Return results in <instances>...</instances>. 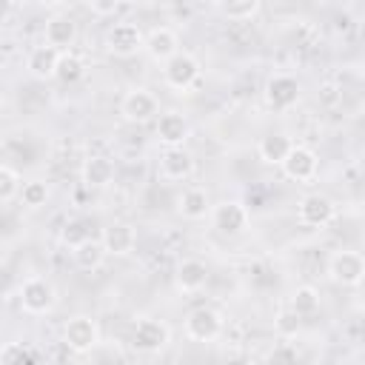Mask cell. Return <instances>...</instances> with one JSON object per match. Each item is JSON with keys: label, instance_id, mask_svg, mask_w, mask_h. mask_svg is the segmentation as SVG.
Wrapping results in <instances>:
<instances>
[{"label": "cell", "instance_id": "24", "mask_svg": "<svg viewBox=\"0 0 365 365\" xmlns=\"http://www.w3.org/2000/svg\"><path fill=\"white\" fill-rule=\"evenodd\" d=\"M214 6L228 20H251V17H257L262 0H214Z\"/></svg>", "mask_w": 365, "mask_h": 365}, {"label": "cell", "instance_id": "21", "mask_svg": "<svg viewBox=\"0 0 365 365\" xmlns=\"http://www.w3.org/2000/svg\"><path fill=\"white\" fill-rule=\"evenodd\" d=\"M80 177H83V182L88 188H106L114 180V163L108 157H103V154H91V157L83 160Z\"/></svg>", "mask_w": 365, "mask_h": 365}, {"label": "cell", "instance_id": "32", "mask_svg": "<svg viewBox=\"0 0 365 365\" xmlns=\"http://www.w3.org/2000/svg\"><path fill=\"white\" fill-rule=\"evenodd\" d=\"M277 331L285 334V336H294V334L299 331V317H297L294 311H282V314L277 317Z\"/></svg>", "mask_w": 365, "mask_h": 365}, {"label": "cell", "instance_id": "22", "mask_svg": "<svg viewBox=\"0 0 365 365\" xmlns=\"http://www.w3.org/2000/svg\"><path fill=\"white\" fill-rule=\"evenodd\" d=\"M71 259H74V265H77L80 271H97V268L103 265V259H106V248H103L100 240L86 237L83 242H77V245L71 248Z\"/></svg>", "mask_w": 365, "mask_h": 365}, {"label": "cell", "instance_id": "18", "mask_svg": "<svg viewBox=\"0 0 365 365\" xmlns=\"http://www.w3.org/2000/svg\"><path fill=\"white\" fill-rule=\"evenodd\" d=\"M177 214H180L182 220H205V217L211 214L208 191L200 188V185L185 188V191L177 197Z\"/></svg>", "mask_w": 365, "mask_h": 365}, {"label": "cell", "instance_id": "9", "mask_svg": "<svg viewBox=\"0 0 365 365\" xmlns=\"http://www.w3.org/2000/svg\"><path fill=\"white\" fill-rule=\"evenodd\" d=\"M262 97H265V106L271 111H288L299 100V80L291 77V74H282V71L279 74H271L265 80Z\"/></svg>", "mask_w": 365, "mask_h": 365}, {"label": "cell", "instance_id": "27", "mask_svg": "<svg viewBox=\"0 0 365 365\" xmlns=\"http://www.w3.org/2000/svg\"><path fill=\"white\" fill-rule=\"evenodd\" d=\"M83 74H86V66H83V60H80L77 54H71V51H60V60H57L54 77H57L60 83L71 86V83L83 80Z\"/></svg>", "mask_w": 365, "mask_h": 365}, {"label": "cell", "instance_id": "26", "mask_svg": "<svg viewBox=\"0 0 365 365\" xmlns=\"http://www.w3.org/2000/svg\"><path fill=\"white\" fill-rule=\"evenodd\" d=\"M291 311L297 317H314L319 311V291L314 285H299L291 294Z\"/></svg>", "mask_w": 365, "mask_h": 365}, {"label": "cell", "instance_id": "4", "mask_svg": "<svg viewBox=\"0 0 365 365\" xmlns=\"http://www.w3.org/2000/svg\"><path fill=\"white\" fill-rule=\"evenodd\" d=\"M171 342V328L154 317H140L131 331V345L140 354H160Z\"/></svg>", "mask_w": 365, "mask_h": 365}, {"label": "cell", "instance_id": "15", "mask_svg": "<svg viewBox=\"0 0 365 365\" xmlns=\"http://www.w3.org/2000/svg\"><path fill=\"white\" fill-rule=\"evenodd\" d=\"M106 254H114V257H128L137 245V231L134 225L128 222H111L103 228V237H100Z\"/></svg>", "mask_w": 365, "mask_h": 365}, {"label": "cell", "instance_id": "33", "mask_svg": "<svg viewBox=\"0 0 365 365\" xmlns=\"http://www.w3.org/2000/svg\"><path fill=\"white\" fill-rule=\"evenodd\" d=\"M319 100H322L325 106H336V103L342 100V88H339L336 83H325V86L319 88Z\"/></svg>", "mask_w": 365, "mask_h": 365}, {"label": "cell", "instance_id": "1", "mask_svg": "<svg viewBox=\"0 0 365 365\" xmlns=\"http://www.w3.org/2000/svg\"><path fill=\"white\" fill-rule=\"evenodd\" d=\"M202 74V66L194 54L188 51H177L168 60H163V83L174 91H188Z\"/></svg>", "mask_w": 365, "mask_h": 365}, {"label": "cell", "instance_id": "19", "mask_svg": "<svg viewBox=\"0 0 365 365\" xmlns=\"http://www.w3.org/2000/svg\"><path fill=\"white\" fill-rule=\"evenodd\" d=\"M46 46H54L57 51H68V46L77 40V23L66 14H54L51 20H46Z\"/></svg>", "mask_w": 365, "mask_h": 365}, {"label": "cell", "instance_id": "30", "mask_svg": "<svg viewBox=\"0 0 365 365\" xmlns=\"http://www.w3.org/2000/svg\"><path fill=\"white\" fill-rule=\"evenodd\" d=\"M86 3H88V9H91L97 17H111V14H117V11L123 9L125 0H86Z\"/></svg>", "mask_w": 365, "mask_h": 365}, {"label": "cell", "instance_id": "13", "mask_svg": "<svg viewBox=\"0 0 365 365\" xmlns=\"http://www.w3.org/2000/svg\"><path fill=\"white\" fill-rule=\"evenodd\" d=\"M191 174H194V157L185 145H171L160 154V177L163 180L180 182V180H188Z\"/></svg>", "mask_w": 365, "mask_h": 365}, {"label": "cell", "instance_id": "28", "mask_svg": "<svg viewBox=\"0 0 365 365\" xmlns=\"http://www.w3.org/2000/svg\"><path fill=\"white\" fill-rule=\"evenodd\" d=\"M20 194V174L9 165H0V205Z\"/></svg>", "mask_w": 365, "mask_h": 365}, {"label": "cell", "instance_id": "29", "mask_svg": "<svg viewBox=\"0 0 365 365\" xmlns=\"http://www.w3.org/2000/svg\"><path fill=\"white\" fill-rule=\"evenodd\" d=\"M34 359H40V354L34 348H26L23 342H9L0 351V362H34Z\"/></svg>", "mask_w": 365, "mask_h": 365}, {"label": "cell", "instance_id": "17", "mask_svg": "<svg viewBox=\"0 0 365 365\" xmlns=\"http://www.w3.org/2000/svg\"><path fill=\"white\" fill-rule=\"evenodd\" d=\"M174 282H177V288L182 294H194V291H200L208 282V265L202 259H197V257H188V259H182L177 265Z\"/></svg>", "mask_w": 365, "mask_h": 365}, {"label": "cell", "instance_id": "35", "mask_svg": "<svg viewBox=\"0 0 365 365\" xmlns=\"http://www.w3.org/2000/svg\"><path fill=\"white\" fill-rule=\"evenodd\" d=\"M271 359H297V351H274Z\"/></svg>", "mask_w": 365, "mask_h": 365}, {"label": "cell", "instance_id": "6", "mask_svg": "<svg viewBox=\"0 0 365 365\" xmlns=\"http://www.w3.org/2000/svg\"><path fill=\"white\" fill-rule=\"evenodd\" d=\"M222 328H225V319L211 305H200L185 317V336L194 342H214L222 334Z\"/></svg>", "mask_w": 365, "mask_h": 365}, {"label": "cell", "instance_id": "36", "mask_svg": "<svg viewBox=\"0 0 365 365\" xmlns=\"http://www.w3.org/2000/svg\"><path fill=\"white\" fill-rule=\"evenodd\" d=\"M3 277H6V259L0 257V279H3Z\"/></svg>", "mask_w": 365, "mask_h": 365}, {"label": "cell", "instance_id": "34", "mask_svg": "<svg viewBox=\"0 0 365 365\" xmlns=\"http://www.w3.org/2000/svg\"><path fill=\"white\" fill-rule=\"evenodd\" d=\"M14 11V0H0V23H6Z\"/></svg>", "mask_w": 365, "mask_h": 365}, {"label": "cell", "instance_id": "5", "mask_svg": "<svg viewBox=\"0 0 365 365\" xmlns=\"http://www.w3.org/2000/svg\"><path fill=\"white\" fill-rule=\"evenodd\" d=\"M279 168H282V174H285L288 180H294V182H314L317 174H319V157H317L314 148L294 143V145L288 148V154L282 157Z\"/></svg>", "mask_w": 365, "mask_h": 365}, {"label": "cell", "instance_id": "14", "mask_svg": "<svg viewBox=\"0 0 365 365\" xmlns=\"http://www.w3.org/2000/svg\"><path fill=\"white\" fill-rule=\"evenodd\" d=\"M154 131H157V140L165 148L185 145V140L191 137V123L180 111H163V114H157V128Z\"/></svg>", "mask_w": 365, "mask_h": 365}, {"label": "cell", "instance_id": "31", "mask_svg": "<svg viewBox=\"0 0 365 365\" xmlns=\"http://www.w3.org/2000/svg\"><path fill=\"white\" fill-rule=\"evenodd\" d=\"M88 237V231L83 228V222H68L66 228H63V234H60V240L68 245V248H74L77 242H83Z\"/></svg>", "mask_w": 365, "mask_h": 365}, {"label": "cell", "instance_id": "16", "mask_svg": "<svg viewBox=\"0 0 365 365\" xmlns=\"http://www.w3.org/2000/svg\"><path fill=\"white\" fill-rule=\"evenodd\" d=\"M143 48H145V54H148L151 60L163 63V60H168L171 54L180 51L177 31L168 29V26H157V29H151V31L143 37Z\"/></svg>", "mask_w": 365, "mask_h": 365}, {"label": "cell", "instance_id": "11", "mask_svg": "<svg viewBox=\"0 0 365 365\" xmlns=\"http://www.w3.org/2000/svg\"><path fill=\"white\" fill-rule=\"evenodd\" d=\"M334 214H336V208H334L331 197H325L319 191L302 194L299 202H297V220L308 228H325L334 220Z\"/></svg>", "mask_w": 365, "mask_h": 365}, {"label": "cell", "instance_id": "7", "mask_svg": "<svg viewBox=\"0 0 365 365\" xmlns=\"http://www.w3.org/2000/svg\"><path fill=\"white\" fill-rule=\"evenodd\" d=\"M211 222H214V228L220 231V234H225V237H240V234H245L248 231V222H251V214H248V208L242 205V202H237V200H222V202H217V205H211Z\"/></svg>", "mask_w": 365, "mask_h": 365}, {"label": "cell", "instance_id": "20", "mask_svg": "<svg viewBox=\"0 0 365 365\" xmlns=\"http://www.w3.org/2000/svg\"><path fill=\"white\" fill-rule=\"evenodd\" d=\"M57 60H60V51L54 46H34L26 57V71L34 77V80H51L54 77V68H57Z\"/></svg>", "mask_w": 365, "mask_h": 365}, {"label": "cell", "instance_id": "23", "mask_svg": "<svg viewBox=\"0 0 365 365\" xmlns=\"http://www.w3.org/2000/svg\"><path fill=\"white\" fill-rule=\"evenodd\" d=\"M291 145H294V143H291L288 134H265V137H259L257 154H259L262 163H268V165H279Z\"/></svg>", "mask_w": 365, "mask_h": 365}, {"label": "cell", "instance_id": "25", "mask_svg": "<svg viewBox=\"0 0 365 365\" xmlns=\"http://www.w3.org/2000/svg\"><path fill=\"white\" fill-rule=\"evenodd\" d=\"M48 197H51V188H48L46 180H29V182H23V188H20V205H26L29 211L43 208V205L48 202Z\"/></svg>", "mask_w": 365, "mask_h": 365}, {"label": "cell", "instance_id": "3", "mask_svg": "<svg viewBox=\"0 0 365 365\" xmlns=\"http://www.w3.org/2000/svg\"><path fill=\"white\" fill-rule=\"evenodd\" d=\"M57 305V288L51 285V279L46 277H29L23 285H20V308L26 314H48L54 311Z\"/></svg>", "mask_w": 365, "mask_h": 365}, {"label": "cell", "instance_id": "12", "mask_svg": "<svg viewBox=\"0 0 365 365\" xmlns=\"http://www.w3.org/2000/svg\"><path fill=\"white\" fill-rule=\"evenodd\" d=\"M143 31L134 23H114L106 31V51L114 57H134L143 48Z\"/></svg>", "mask_w": 365, "mask_h": 365}, {"label": "cell", "instance_id": "10", "mask_svg": "<svg viewBox=\"0 0 365 365\" xmlns=\"http://www.w3.org/2000/svg\"><path fill=\"white\" fill-rule=\"evenodd\" d=\"M63 342L74 354H88V351H94L100 345V328H97V322L91 317H83V314L71 317L66 322V328H63Z\"/></svg>", "mask_w": 365, "mask_h": 365}, {"label": "cell", "instance_id": "8", "mask_svg": "<svg viewBox=\"0 0 365 365\" xmlns=\"http://www.w3.org/2000/svg\"><path fill=\"white\" fill-rule=\"evenodd\" d=\"M120 114L125 123H134V125L151 123L160 114V100L148 88H131L120 100Z\"/></svg>", "mask_w": 365, "mask_h": 365}, {"label": "cell", "instance_id": "2", "mask_svg": "<svg viewBox=\"0 0 365 365\" xmlns=\"http://www.w3.org/2000/svg\"><path fill=\"white\" fill-rule=\"evenodd\" d=\"M328 277L342 288H356L365 277V259L359 251L339 248L328 257Z\"/></svg>", "mask_w": 365, "mask_h": 365}]
</instances>
